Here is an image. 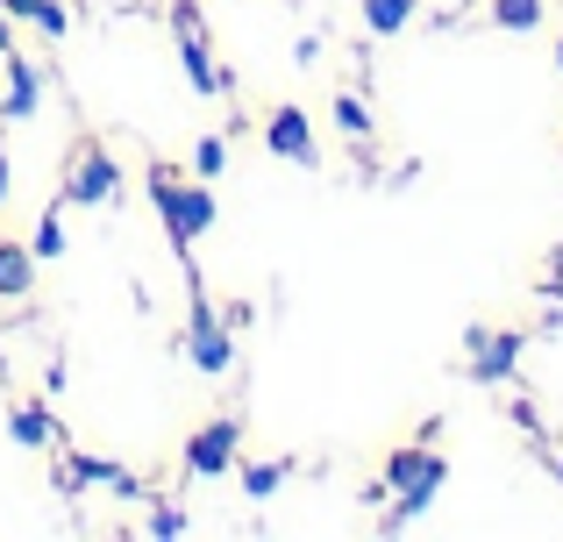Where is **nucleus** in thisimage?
Listing matches in <instances>:
<instances>
[{
	"instance_id": "f03ea898",
	"label": "nucleus",
	"mask_w": 563,
	"mask_h": 542,
	"mask_svg": "<svg viewBox=\"0 0 563 542\" xmlns=\"http://www.w3.org/2000/svg\"><path fill=\"white\" fill-rule=\"evenodd\" d=\"M57 200H65V208H114V200H129L122 157L108 151V136H100V129H79V136L65 143V165H57Z\"/></svg>"
},
{
	"instance_id": "b1692460",
	"label": "nucleus",
	"mask_w": 563,
	"mask_h": 542,
	"mask_svg": "<svg viewBox=\"0 0 563 542\" xmlns=\"http://www.w3.org/2000/svg\"><path fill=\"white\" fill-rule=\"evenodd\" d=\"M8 193H14V172H8V143H0V208H8Z\"/></svg>"
},
{
	"instance_id": "39448f33",
	"label": "nucleus",
	"mask_w": 563,
	"mask_h": 542,
	"mask_svg": "<svg viewBox=\"0 0 563 542\" xmlns=\"http://www.w3.org/2000/svg\"><path fill=\"white\" fill-rule=\"evenodd\" d=\"M114 493L122 507H143V493H151V478L143 472H129V464H114V457H100V450H71L65 443V457L51 464V493H65V500H79V493Z\"/></svg>"
},
{
	"instance_id": "9d476101",
	"label": "nucleus",
	"mask_w": 563,
	"mask_h": 542,
	"mask_svg": "<svg viewBox=\"0 0 563 542\" xmlns=\"http://www.w3.org/2000/svg\"><path fill=\"white\" fill-rule=\"evenodd\" d=\"M36 108H43V71H36V57L14 43V51L0 57V114H8V122H29Z\"/></svg>"
},
{
	"instance_id": "4be33fe9",
	"label": "nucleus",
	"mask_w": 563,
	"mask_h": 542,
	"mask_svg": "<svg viewBox=\"0 0 563 542\" xmlns=\"http://www.w3.org/2000/svg\"><path fill=\"white\" fill-rule=\"evenodd\" d=\"M536 292L542 300H563V243H550V257H542V272H536Z\"/></svg>"
},
{
	"instance_id": "7ed1b4c3",
	"label": "nucleus",
	"mask_w": 563,
	"mask_h": 542,
	"mask_svg": "<svg viewBox=\"0 0 563 542\" xmlns=\"http://www.w3.org/2000/svg\"><path fill=\"white\" fill-rule=\"evenodd\" d=\"M179 350H186V364L200 378H229L235 372V329L221 321V307H214V292H207V278H200L192 257H186V335H179Z\"/></svg>"
},
{
	"instance_id": "a878e982",
	"label": "nucleus",
	"mask_w": 563,
	"mask_h": 542,
	"mask_svg": "<svg viewBox=\"0 0 563 542\" xmlns=\"http://www.w3.org/2000/svg\"><path fill=\"white\" fill-rule=\"evenodd\" d=\"M556 65H563V36H556Z\"/></svg>"
},
{
	"instance_id": "393cba45",
	"label": "nucleus",
	"mask_w": 563,
	"mask_h": 542,
	"mask_svg": "<svg viewBox=\"0 0 563 542\" xmlns=\"http://www.w3.org/2000/svg\"><path fill=\"white\" fill-rule=\"evenodd\" d=\"M8 51H14V14L0 8V57H8Z\"/></svg>"
},
{
	"instance_id": "f8f14e48",
	"label": "nucleus",
	"mask_w": 563,
	"mask_h": 542,
	"mask_svg": "<svg viewBox=\"0 0 563 542\" xmlns=\"http://www.w3.org/2000/svg\"><path fill=\"white\" fill-rule=\"evenodd\" d=\"M8 435L22 450H36V457H51V450L65 443V429H57V414L43 400H8Z\"/></svg>"
},
{
	"instance_id": "20e7f679",
	"label": "nucleus",
	"mask_w": 563,
	"mask_h": 542,
	"mask_svg": "<svg viewBox=\"0 0 563 542\" xmlns=\"http://www.w3.org/2000/svg\"><path fill=\"white\" fill-rule=\"evenodd\" d=\"M235 464H243V414H235V407L207 414L179 443V478L186 486H214V478H229Z\"/></svg>"
},
{
	"instance_id": "2eb2a0df",
	"label": "nucleus",
	"mask_w": 563,
	"mask_h": 542,
	"mask_svg": "<svg viewBox=\"0 0 563 542\" xmlns=\"http://www.w3.org/2000/svg\"><path fill=\"white\" fill-rule=\"evenodd\" d=\"M36 251L29 243H14V236H0V300H29L36 292Z\"/></svg>"
},
{
	"instance_id": "423d86ee",
	"label": "nucleus",
	"mask_w": 563,
	"mask_h": 542,
	"mask_svg": "<svg viewBox=\"0 0 563 542\" xmlns=\"http://www.w3.org/2000/svg\"><path fill=\"white\" fill-rule=\"evenodd\" d=\"M528 335L536 329H521V321H471L464 329V378L471 386H514Z\"/></svg>"
},
{
	"instance_id": "f3484780",
	"label": "nucleus",
	"mask_w": 563,
	"mask_h": 542,
	"mask_svg": "<svg viewBox=\"0 0 563 542\" xmlns=\"http://www.w3.org/2000/svg\"><path fill=\"white\" fill-rule=\"evenodd\" d=\"M0 8H8L14 22H29L36 36H51V43L71 36V8H65V0H0Z\"/></svg>"
},
{
	"instance_id": "f257e3e1",
	"label": "nucleus",
	"mask_w": 563,
	"mask_h": 542,
	"mask_svg": "<svg viewBox=\"0 0 563 542\" xmlns=\"http://www.w3.org/2000/svg\"><path fill=\"white\" fill-rule=\"evenodd\" d=\"M143 186H151V200H157V222H165V236H172V251H179V265L192 257V243L214 229V186L207 179H179V165L172 157H143Z\"/></svg>"
},
{
	"instance_id": "0eeeda50",
	"label": "nucleus",
	"mask_w": 563,
	"mask_h": 542,
	"mask_svg": "<svg viewBox=\"0 0 563 542\" xmlns=\"http://www.w3.org/2000/svg\"><path fill=\"white\" fill-rule=\"evenodd\" d=\"M172 43H179V65H186V79H192V93H200V100L235 93V71L214 65V43H207V22H200L192 0H172Z\"/></svg>"
},
{
	"instance_id": "dca6fc26",
	"label": "nucleus",
	"mask_w": 563,
	"mask_h": 542,
	"mask_svg": "<svg viewBox=\"0 0 563 542\" xmlns=\"http://www.w3.org/2000/svg\"><path fill=\"white\" fill-rule=\"evenodd\" d=\"M286 478H292V457H243V464H235V486H243L250 507H264Z\"/></svg>"
},
{
	"instance_id": "aec40b11",
	"label": "nucleus",
	"mask_w": 563,
	"mask_h": 542,
	"mask_svg": "<svg viewBox=\"0 0 563 542\" xmlns=\"http://www.w3.org/2000/svg\"><path fill=\"white\" fill-rule=\"evenodd\" d=\"M65 200H51L43 208V222H36V236H29V251H36V265H51V257H65Z\"/></svg>"
},
{
	"instance_id": "1a4fd4ad",
	"label": "nucleus",
	"mask_w": 563,
	"mask_h": 542,
	"mask_svg": "<svg viewBox=\"0 0 563 542\" xmlns=\"http://www.w3.org/2000/svg\"><path fill=\"white\" fill-rule=\"evenodd\" d=\"M442 486H450V450L435 443V450H428V457H421V472H413L407 486L393 493V515L378 521V535H399V529H407V521H421L428 507H435V493H442Z\"/></svg>"
},
{
	"instance_id": "ddd939ff",
	"label": "nucleus",
	"mask_w": 563,
	"mask_h": 542,
	"mask_svg": "<svg viewBox=\"0 0 563 542\" xmlns=\"http://www.w3.org/2000/svg\"><path fill=\"white\" fill-rule=\"evenodd\" d=\"M136 535H151V542H179V535H192V515L172 493H143V521H136Z\"/></svg>"
},
{
	"instance_id": "6ab92c4d",
	"label": "nucleus",
	"mask_w": 563,
	"mask_h": 542,
	"mask_svg": "<svg viewBox=\"0 0 563 542\" xmlns=\"http://www.w3.org/2000/svg\"><path fill=\"white\" fill-rule=\"evenodd\" d=\"M542 14H550V0H493V29H507V36H536Z\"/></svg>"
},
{
	"instance_id": "412c9836",
	"label": "nucleus",
	"mask_w": 563,
	"mask_h": 542,
	"mask_svg": "<svg viewBox=\"0 0 563 542\" xmlns=\"http://www.w3.org/2000/svg\"><path fill=\"white\" fill-rule=\"evenodd\" d=\"M221 172H229V136H221V129H207V136L192 143V179H207V186H214Z\"/></svg>"
},
{
	"instance_id": "6e6552de",
	"label": "nucleus",
	"mask_w": 563,
	"mask_h": 542,
	"mask_svg": "<svg viewBox=\"0 0 563 542\" xmlns=\"http://www.w3.org/2000/svg\"><path fill=\"white\" fill-rule=\"evenodd\" d=\"M264 151H272L278 165L321 172V143H314V122H307V108H292V100H278V108L264 114Z\"/></svg>"
},
{
	"instance_id": "4468645a",
	"label": "nucleus",
	"mask_w": 563,
	"mask_h": 542,
	"mask_svg": "<svg viewBox=\"0 0 563 542\" xmlns=\"http://www.w3.org/2000/svg\"><path fill=\"white\" fill-rule=\"evenodd\" d=\"M329 122H335V136H343V143H372L378 136V114H372V100H364L357 86H343V93L329 100Z\"/></svg>"
},
{
	"instance_id": "5701e85b",
	"label": "nucleus",
	"mask_w": 563,
	"mask_h": 542,
	"mask_svg": "<svg viewBox=\"0 0 563 542\" xmlns=\"http://www.w3.org/2000/svg\"><path fill=\"white\" fill-rule=\"evenodd\" d=\"M536 464H542V472H550L556 486H563V450H550V443H536Z\"/></svg>"
},
{
	"instance_id": "9b49d317",
	"label": "nucleus",
	"mask_w": 563,
	"mask_h": 542,
	"mask_svg": "<svg viewBox=\"0 0 563 542\" xmlns=\"http://www.w3.org/2000/svg\"><path fill=\"white\" fill-rule=\"evenodd\" d=\"M435 443H442V421H421V435H413V443H393V450H385V472L364 486V500H393V493L407 486L413 472H421V457H428Z\"/></svg>"
},
{
	"instance_id": "a211bd4d",
	"label": "nucleus",
	"mask_w": 563,
	"mask_h": 542,
	"mask_svg": "<svg viewBox=\"0 0 563 542\" xmlns=\"http://www.w3.org/2000/svg\"><path fill=\"white\" fill-rule=\"evenodd\" d=\"M413 14H421V0H364V29L372 36H407Z\"/></svg>"
}]
</instances>
